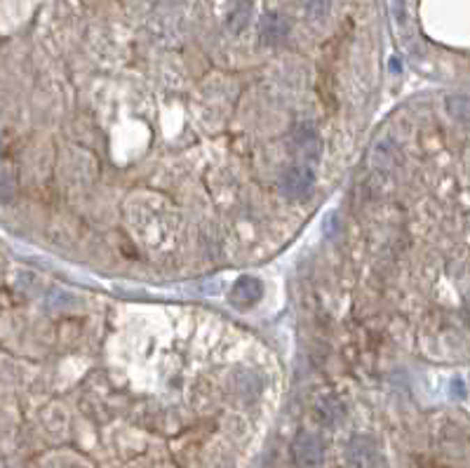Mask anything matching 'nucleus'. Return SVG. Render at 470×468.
I'll return each mask as SVG.
<instances>
[{"mask_svg": "<svg viewBox=\"0 0 470 468\" xmlns=\"http://www.w3.org/2000/svg\"><path fill=\"white\" fill-rule=\"evenodd\" d=\"M252 19V3L250 0H233V5L226 12V24L233 33H240L245 31V27Z\"/></svg>", "mask_w": 470, "mask_h": 468, "instance_id": "6e6552de", "label": "nucleus"}, {"mask_svg": "<svg viewBox=\"0 0 470 468\" xmlns=\"http://www.w3.org/2000/svg\"><path fill=\"white\" fill-rule=\"evenodd\" d=\"M346 461L353 468H374L377 464V447L367 435H355L346 445Z\"/></svg>", "mask_w": 470, "mask_h": 468, "instance_id": "20e7f679", "label": "nucleus"}, {"mask_svg": "<svg viewBox=\"0 0 470 468\" xmlns=\"http://www.w3.org/2000/svg\"><path fill=\"white\" fill-rule=\"evenodd\" d=\"M447 109L454 118L470 123V97H452L447 101Z\"/></svg>", "mask_w": 470, "mask_h": 468, "instance_id": "9b49d317", "label": "nucleus"}, {"mask_svg": "<svg viewBox=\"0 0 470 468\" xmlns=\"http://www.w3.org/2000/svg\"><path fill=\"white\" fill-rule=\"evenodd\" d=\"M313 416L317 419V423H322V426H336V423L346 416V405L334 393L320 395L313 407Z\"/></svg>", "mask_w": 470, "mask_h": 468, "instance_id": "423d86ee", "label": "nucleus"}, {"mask_svg": "<svg viewBox=\"0 0 470 468\" xmlns=\"http://www.w3.org/2000/svg\"><path fill=\"white\" fill-rule=\"evenodd\" d=\"M261 282L257 280V278H240L238 282H235L233 292H231V299L235 303H243V306H252V303H257L259 299H261Z\"/></svg>", "mask_w": 470, "mask_h": 468, "instance_id": "0eeeda50", "label": "nucleus"}, {"mask_svg": "<svg viewBox=\"0 0 470 468\" xmlns=\"http://www.w3.org/2000/svg\"><path fill=\"white\" fill-rule=\"evenodd\" d=\"M313 184H315V174L310 167H303V165H296L285 172L282 176V191L287 195L289 200H303L308 198L310 191H313Z\"/></svg>", "mask_w": 470, "mask_h": 468, "instance_id": "f03ea898", "label": "nucleus"}, {"mask_svg": "<svg viewBox=\"0 0 470 468\" xmlns=\"http://www.w3.org/2000/svg\"><path fill=\"white\" fill-rule=\"evenodd\" d=\"M291 459L303 468L320 466L322 459H325V445H322V440L317 435L303 431L291 442Z\"/></svg>", "mask_w": 470, "mask_h": 468, "instance_id": "f257e3e1", "label": "nucleus"}, {"mask_svg": "<svg viewBox=\"0 0 470 468\" xmlns=\"http://www.w3.org/2000/svg\"><path fill=\"white\" fill-rule=\"evenodd\" d=\"M259 38H261L264 45H280L289 38V24L287 19L280 15H264L259 19Z\"/></svg>", "mask_w": 470, "mask_h": 468, "instance_id": "39448f33", "label": "nucleus"}, {"mask_svg": "<svg viewBox=\"0 0 470 468\" xmlns=\"http://www.w3.org/2000/svg\"><path fill=\"white\" fill-rule=\"evenodd\" d=\"M259 391H261V379L252 375V372H243V375L235 379V393L245 398V400H254V398L259 395Z\"/></svg>", "mask_w": 470, "mask_h": 468, "instance_id": "1a4fd4ad", "label": "nucleus"}, {"mask_svg": "<svg viewBox=\"0 0 470 468\" xmlns=\"http://www.w3.org/2000/svg\"><path fill=\"white\" fill-rule=\"evenodd\" d=\"M0 153H3V146H0Z\"/></svg>", "mask_w": 470, "mask_h": 468, "instance_id": "ddd939ff", "label": "nucleus"}, {"mask_svg": "<svg viewBox=\"0 0 470 468\" xmlns=\"http://www.w3.org/2000/svg\"><path fill=\"white\" fill-rule=\"evenodd\" d=\"M15 191V184L10 181V176L8 174H0V198H8V195Z\"/></svg>", "mask_w": 470, "mask_h": 468, "instance_id": "f8f14e48", "label": "nucleus"}, {"mask_svg": "<svg viewBox=\"0 0 470 468\" xmlns=\"http://www.w3.org/2000/svg\"><path fill=\"white\" fill-rule=\"evenodd\" d=\"M291 146H294L298 153L308 160H315L317 156L322 153V137L317 135V130L308 123H298L294 130H291Z\"/></svg>", "mask_w": 470, "mask_h": 468, "instance_id": "7ed1b4c3", "label": "nucleus"}, {"mask_svg": "<svg viewBox=\"0 0 470 468\" xmlns=\"http://www.w3.org/2000/svg\"><path fill=\"white\" fill-rule=\"evenodd\" d=\"M303 8H306L310 19L325 22L329 17V12H332V0H303Z\"/></svg>", "mask_w": 470, "mask_h": 468, "instance_id": "9d476101", "label": "nucleus"}]
</instances>
